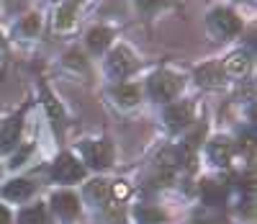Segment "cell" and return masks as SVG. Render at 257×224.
<instances>
[{
    "label": "cell",
    "mask_w": 257,
    "mask_h": 224,
    "mask_svg": "<svg viewBox=\"0 0 257 224\" xmlns=\"http://www.w3.org/2000/svg\"><path fill=\"white\" fill-rule=\"evenodd\" d=\"M52 173H54V178L59 183H72V181H80V178L85 175V168L72 158V155H59Z\"/></svg>",
    "instance_id": "obj_4"
},
{
    "label": "cell",
    "mask_w": 257,
    "mask_h": 224,
    "mask_svg": "<svg viewBox=\"0 0 257 224\" xmlns=\"http://www.w3.org/2000/svg\"><path fill=\"white\" fill-rule=\"evenodd\" d=\"M75 24H77V11H75V6H72V3L59 6L57 13H54V29H57V31H70Z\"/></svg>",
    "instance_id": "obj_10"
},
{
    "label": "cell",
    "mask_w": 257,
    "mask_h": 224,
    "mask_svg": "<svg viewBox=\"0 0 257 224\" xmlns=\"http://www.w3.org/2000/svg\"><path fill=\"white\" fill-rule=\"evenodd\" d=\"M137 6H139V11L149 13V11H155V8H160V6H162V0H137Z\"/></svg>",
    "instance_id": "obj_25"
},
{
    "label": "cell",
    "mask_w": 257,
    "mask_h": 224,
    "mask_svg": "<svg viewBox=\"0 0 257 224\" xmlns=\"http://www.w3.org/2000/svg\"><path fill=\"white\" fill-rule=\"evenodd\" d=\"M34 193V183L24 181V178H18V181H11L6 188H3V196L11 198V201H24Z\"/></svg>",
    "instance_id": "obj_13"
},
{
    "label": "cell",
    "mask_w": 257,
    "mask_h": 224,
    "mask_svg": "<svg viewBox=\"0 0 257 224\" xmlns=\"http://www.w3.org/2000/svg\"><path fill=\"white\" fill-rule=\"evenodd\" d=\"M134 67H137V59L134 54L128 52L126 47H118L108 54V59H105V70H108V75L113 80H123L126 75H132L134 72Z\"/></svg>",
    "instance_id": "obj_3"
},
{
    "label": "cell",
    "mask_w": 257,
    "mask_h": 224,
    "mask_svg": "<svg viewBox=\"0 0 257 224\" xmlns=\"http://www.w3.org/2000/svg\"><path fill=\"white\" fill-rule=\"evenodd\" d=\"M180 78H175L173 72H155L152 78H149V96H152L155 101H173L180 91Z\"/></svg>",
    "instance_id": "obj_1"
},
{
    "label": "cell",
    "mask_w": 257,
    "mask_h": 224,
    "mask_svg": "<svg viewBox=\"0 0 257 224\" xmlns=\"http://www.w3.org/2000/svg\"><path fill=\"white\" fill-rule=\"evenodd\" d=\"M190 116H193L190 103H175V106H167V111H165V121H167L170 129L185 126V124L190 121Z\"/></svg>",
    "instance_id": "obj_8"
},
{
    "label": "cell",
    "mask_w": 257,
    "mask_h": 224,
    "mask_svg": "<svg viewBox=\"0 0 257 224\" xmlns=\"http://www.w3.org/2000/svg\"><path fill=\"white\" fill-rule=\"evenodd\" d=\"M105 219H108L111 224H123V214H121V209H116V204H105Z\"/></svg>",
    "instance_id": "obj_23"
},
{
    "label": "cell",
    "mask_w": 257,
    "mask_h": 224,
    "mask_svg": "<svg viewBox=\"0 0 257 224\" xmlns=\"http://www.w3.org/2000/svg\"><path fill=\"white\" fill-rule=\"evenodd\" d=\"M108 44H111V31H108V29L95 26V29L88 31V47H90L93 52H103Z\"/></svg>",
    "instance_id": "obj_15"
},
{
    "label": "cell",
    "mask_w": 257,
    "mask_h": 224,
    "mask_svg": "<svg viewBox=\"0 0 257 224\" xmlns=\"http://www.w3.org/2000/svg\"><path fill=\"white\" fill-rule=\"evenodd\" d=\"M113 98L121 106H134L139 101V88H134V85H118L113 91Z\"/></svg>",
    "instance_id": "obj_16"
},
{
    "label": "cell",
    "mask_w": 257,
    "mask_h": 224,
    "mask_svg": "<svg viewBox=\"0 0 257 224\" xmlns=\"http://www.w3.org/2000/svg\"><path fill=\"white\" fill-rule=\"evenodd\" d=\"M208 26H211V31L216 34V36H234V34L242 29L237 13L229 11V8L211 11V13H208Z\"/></svg>",
    "instance_id": "obj_2"
},
{
    "label": "cell",
    "mask_w": 257,
    "mask_h": 224,
    "mask_svg": "<svg viewBox=\"0 0 257 224\" xmlns=\"http://www.w3.org/2000/svg\"><path fill=\"white\" fill-rule=\"evenodd\" d=\"M0 224H11V214L6 206H0Z\"/></svg>",
    "instance_id": "obj_26"
},
{
    "label": "cell",
    "mask_w": 257,
    "mask_h": 224,
    "mask_svg": "<svg viewBox=\"0 0 257 224\" xmlns=\"http://www.w3.org/2000/svg\"><path fill=\"white\" fill-rule=\"evenodd\" d=\"M247 67H249V54L247 52H234L224 62V72L226 75H234V78H242L247 72Z\"/></svg>",
    "instance_id": "obj_11"
},
{
    "label": "cell",
    "mask_w": 257,
    "mask_h": 224,
    "mask_svg": "<svg viewBox=\"0 0 257 224\" xmlns=\"http://www.w3.org/2000/svg\"><path fill=\"white\" fill-rule=\"evenodd\" d=\"M18 131H21V119H6V121H0V150H11L16 137H18Z\"/></svg>",
    "instance_id": "obj_12"
},
{
    "label": "cell",
    "mask_w": 257,
    "mask_h": 224,
    "mask_svg": "<svg viewBox=\"0 0 257 224\" xmlns=\"http://www.w3.org/2000/svg\"><path fill=\"white\" fill-rule=\"evenodd\" d=\"M85 196H88L93 204H100V206H105L111 201V193H108V183L105 181H93V183H88V188H85Z\"/></svg>",
    "instance_id": "obj_14"
},
{
    "label": "cell",
    "mask_w": 257,
    "mask_h": 224,
    "mask_svg": "<svg viewBox=\"0 0 257 224\" xmlns=\"http://www.w3.org/2000/svg\"><path fill=\"white\" fill-rule=\"evenodd\" d=\"M64 62H67L70 67H80V70H85V59H82V54H80V52H67Z\"/></svg>",
    "instance_id": "obj_24"
},
{
    "label": "cell",
    "mask_w": 257,
    "mask_h": 224,
    "mask_svg": "<svg viewBox=\"0 0 257 224\" xmlns=\"http://www.w3.org/2000/svg\"><path fill=\"white\" fill-rule=\"evenodd\" d=\"M39 29H41L39 16H26L24 21H21V26H18V31L24 34V36H36V34H39Z\"/></svg>",
    "instance_id": "obj_20"
},
{
    "label": "cell",
    "mask_w": 257,
    "mask_h": 224,
    "mask_svg": "<svg viewBox=\"0 0 257 224\" xmlns=\"http://www.w3.org/2000/svg\"><path fill=\"white\" fill-rule=\"evenodd\" d=\"M208 158L213 165H226L231 160V142L226 137H219L208 144Z\"/></svg>",
    "instance_id": "obj_9"
},
{
    "label": "cell",
    "mask_w": 257,
    "mask_h": 224,
    "mask_svg": "<svg viewBox=\"0 0 257 224\" xmlns=\"http://www.w3.org/2000/svg\"><path fill=\"white\" fill-rule=\"evenodd\" d=\"M52 206H54V211H57L62 219H72V216H77V211H80L77 198H75L72 193H67V191L54 193V198H52Z\"/></svg>",
    "instance_id": "obj_6"
},
{
    "label": "cell",
    "mask_w": 257,
    "mask_h": 224,
    "mask_svg": "<svg viewBox=\"0 0 257 224\" xmlns=\"http://www.w3.org/2000/svg\"><path fill=\"white\" fill-rule=\"evenodd\" d=\"M137 219H139L142 224H160V221L165 219V214H162L160 209H149V206H139V209H137Z\"/></svg>",
    "instance_id": "obj_18"
},
{
    "label": "cell",
    "mask_w": 257,
    "mask_h": 224,
    "mask_svg": "<svg viewBox=\"0 0 257 224\" xmlns=\"http://www.w3.org/2000/svg\"><path fill=\"white\" fill-rule=\"evenodd\" d=\"M44 106H47V111H49V116L54 119V124L62 121V108H59V103L54 101V96H52L49 91H44Z\"/></svg>",
    "instance_id": "obj_21"
},
{
    "label": "cell",
    "mask_w": 257,
    "mask_h": 224,
    "mask_svg": "<svg viewBox=\"0 0 257 224\" xmlns=\"http://www.w3.org/2000/svg\"><path fill=\"white\" fill-rule=\"evenodd\" d=\"M6 47V39H3V34H0V49H3Z\"/></svg>",
    "instance_id": "obj_27"
},
{
    "label": "cell",
    "mask_w": 257,
    "mask_h": 224,
    "mask_svg": "<svg viewBox=\"0 0 257 224\" xmlns=\"http://www.w3.org/2000/svg\"><path fill=\"white\" fill-rule=\"evenodd\" d=\"M203 198H206V204H221V198H224L221 186H216L213 181H206L203 183Z\"/></svg>",
    "instance_id": "obj_19"
},
{
    "label": "cell",
    "mask_w": 257,
    "mask_h": 224,
    "mask_svg": "<svg viewBox=\"0 0 257 224\" xmlns=\"http://www.w3.org/2000/svg\"><path fill=\"white\" fill-rule=\"evenodd\" d=\"M108 193H111V198H116V201H123V198H128V193H132V188H128V183L118 181V183L108 186Z\"/></svg>",
    "instance_id": "obj_22"
},
{
    "label": "cell",
    "mask_w": 257,
    "mask_h": 224,
    "mask_svg": "<svg viewBox=\"0 0 257 224\" xmlns=\"http://www.w3.org/2000/svg\"><path fill=\"white\" fill-rule=\"evenodd\" d=\"M196 80H198V85H206V88H219V85L224 83V70H221V64L208 62V64L198 67V70H196Z\"/></svg>",
    "instance_id": "obj_7"
},
{
    "label": "cell",
    "mask_w": 257,
    "mask_h": 224,
    "mask_svg": "<svg viewBox=\"0 0 257 224\" xmlns=\"http://www.w3.org/2000/svg\"><path fill=\"white\" fill-rule=\"evenodd\" d=\"M82 158L90 168H108L111 165V144L108 142H85Z\"/></svg>",
    "instance_id": "obj_5"
},
{
    "label": "cell",
    "mask_w": 257,
    "mask_h": 224,
    "mask_svg": "<svg viewBox=\"0 0 257 224\" xmlns=\"http://www.w3.org/2000/svg\"><path fill=\"white\" fill-rule=\"evenodd\" d=\"M18 224H47V214L41 206H31L18 216Z\"/></svg>",
    "instance_id": "obj_17"
}]
</instances>
